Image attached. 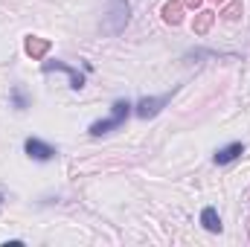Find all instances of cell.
I'll list each match as a JSON object with an SVG mask.
<instances>
[{
  "label": "cell",
  "mask_w": 250,
  "mask_h": 247,
  "mask_svg": "<svg viewBox=\"0 0 250 247\" xmlns=\"http://www.w3.org/2000/svg\"><path fill=\"white\" fill-rule=\"evenodd\" d=\"M160 15H163V21H166V23L178 26V23L184 21V3H181V0H169V3L160 9Z\"/></svg>",
  "instance_id": "obj_9"
},
{
  "label": "cell",
  "mask_w": 250,
  "mask_h": 247,
  "mask_svg": "<svg viewBox=\"0 0 250 247\" xmlns=\"http://www.w3.org/2000/svg\"><path fill=\"white\" fill-rule=\"evenodd\" d=\"M9 102H12L15 111H26V108L32 105V99H29V93L23 90V84H15V87L9 90Z\"/></svg>",
  "instance_id": "obj_10"
},
{
  "label": "cell",
  "mask_w": 250,
  "mask_h": 247,
  "mask_svg": "<svg viewBox=\"0 0 250 247\" xmlns=\"http://www.w3.org/2000/svg\"><path fill=\"white\" fill-rule=\"evenodd\" d=\"M175 93H178V87H172V90H166V93H157V96H143L140 102H134V114H137L140 120H154V117L172 102Z\"/></svg>",
  "instance_id": "obj_3"
},
{
  "label": "cell",
  "mask_w": 250,
  "mask_h": 247,
  "mask_svg": "<svg viewBox=\"0 0 250 247\" xmlns=\"http://www.w3.org/2000/svg\"><path fill=\"white\" fill-rule=\"evenodd\" d=\"M134 114V102L131 99H114V105H111V114L105 117V120H96V123L87 125V134L90 137H105V134H114V131H120L125 123H128V117Z\"/></svg>",
  "instance_id": "obj_1"
},
{
  "label": "cell",
  "mask_w": 250,
  "mask_h": 247,
  "mask_svg": "<svg viewBox=\"0 0 250 247\" xmlns=\"http://www.w3.org/2000/svg\"><path fill=\"white\" fill-rule=\"evenodd\" d=\"M201 227H204L207 233H221V230H224L221 215H218L215 206H204V209H201Z\"/></svg>",
  "instance_id": "obj_8"
},
{
  "label": "cell",
  "mask_w": 250,
  "mask_h": 247,
  "mask_svg": "<svg viewBox=\"0 0 250 247\" xmlns=\"http://www.w3.org/2000/svg\"><path fill=\"white\" fill-rule=\"evenodd\" d=\"M3 201H6V195H3V192H0V206H3Z\"/></svg>",
  "instance_id": "obj_14"
},
{
  "label": "cell",
  "mask_w": 250,
  "mask_h": 247,
  "mask_svg": "<svg viewBox=\"0 0 250 247\" xmlns=\"http://www.w3.org/2000/svg\"><path fill=\"white\" fill-rule=\"evenodd\" d=\"M23 154H26L29 160H35V163H50V160L59 157V148L50 145V143L41 140V137H26V140H23Z\"/></svg>",
  "instance_id": "obj_4"
},
{
  "label": "cell",
  "mask_w": 250,
  "mask_h": 247,
  "mask_svg": "<svg viewBox=\"0 0 250 247\" xmlns=\"http://www.w3.org/2000/svg\"><path fill=\"white\" fill-rule=\"evenodd\" d=\"M131 21V3L128 0H108V12L102 18V32L120 35Z\"/></svg>",
  "instance_id": "obj_2"
},
{
  "label": "cell",
  "mask_w": 250,
  "mask_h": 247,
  "mask_svg": "<svg viewBox=\"0 0 250 247\" xmlns=\"http://www.w3.org/2000/svg\"><path fill=\"white\" fill-rule=\"evenodd\" d=\"M41 73H64V76H70V87L76 93L87 84V79H84V73H79V67H73V64H67V62H59V59L41 62Z\"/></svg>",
  "instance_id": "obj_5"
},
{
  "label": "cell",
  "mask_w": 250,
  "mask_h": 247,
  "mask_svg": "<svg viewBox=\"0 0 250 247\" xmlns=\"http://www.w3.org/2000/svg\"><path fill=\"white\" fill-rule=\"evenodd\" d=\"M181 3H184L187 9H201V3H204V0H181Z\"/></svg>",
  "instance_id": "obj_13"
},
{
  "label": "cell",
  "mask_w": 250,
  "mask_h": 247,
  "mask_svg": "<svg viewBox=\"0 0 250 247\" xmlns=\"http://www.w3.org/2000/svg\"><path fill=\"white\" fill-rule=\"evenodd\" d=\"M242 154H245V143H227V145H221V148L212 154V160H215L218 166H227V163L239 160Z\"/></svg>",
  "instance_id": "obj_7"
},
{
  "label": "cell",
  "mask_w": 250,
  "mask_h": 247,
  "mask_svg": "<svg viewBox=\"0 0 250 247\" xmlns=\"http://www.w3.org/2000/svg\"><path fill=\"white\" fill-rule=\"evenodd\" d=\"M215 3H227V0H215Z\"/></svg>",
  "instance_id": "obj_15"
},
{
  "label": "cell",
  "mask_w": 250,
  "mask_h": 247,
  "mask_svg": "<svg viewBox=\"0 0 250 247\" xmlns=\"http://www.w3.org/2000/svg\"><path fill=\"white\" fill-rule=\"evenodd\" d=\"M212 21H215V15H212L209 9H201V12L195 15L192 32H195V35H207V32H209V26H212Z\"/></svg>",
  "instance_id": "obj_11"
},
{
  "label": "cell",
  "mask_w": 250,
  "mask_h": 247,
  "mask_svg": "<svg viewBox=\"0 0 250 247\" xmlns=\"http://www.w3.org/2000/svg\"><path fill=\"white\" fill-rule=\"evenodd\" d=\"M50 41L47 38H41V35H26L23 38V53L32 59V62H44L47 59V53H50Z\"/></svg>",
  "instance_id": "obj_6"
},
{
  "label": "cell",
  "mask_w": 250,
  "mask_h": 247,
  "mask_svg": "<svg viewBox=\"0 0 250 247\" xmlns=\"http://www.w3.org/2000/svg\"><path fill=\"white\" fill-rule=\"evenodd\" d=\"M221 18H224V21H236V18H242V0H230V3L221 9Z\"/></svg>",
  "instance_id": "obj_12"
}]
</instances>
